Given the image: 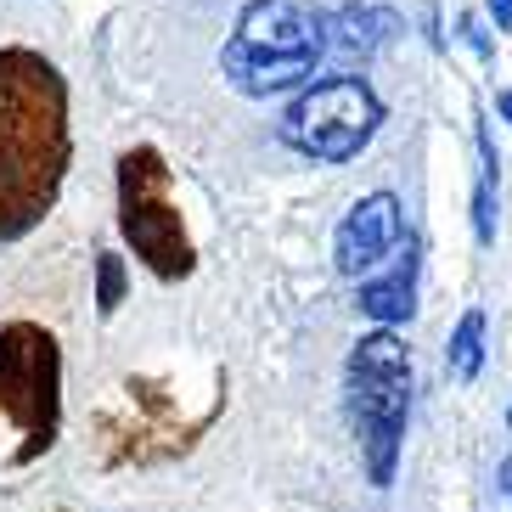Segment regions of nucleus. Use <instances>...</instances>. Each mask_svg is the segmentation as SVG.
Listing matches in <instances>:
<instances>
[{
	"label": "nucleus",
	"mask_w": 512,
	"mask_h": 512,
	"mask_svg": "<svg viewBox=\"0 0 512 512\" xmlns=\"http://www.w3.org/2000/svg\"><path fill=\"white\" fill-rule=\"evenodd\" d=\"M68 85L40 51L0 46V242L29 237L68 181Z\"/></svg>",
	"instance_id": "1"
},
{
	"label": "nucleus",
	"mask_w": 512,
	"mask_h": 512,
	"mask_svg": "<svg viewBox=\"0 0 512 512\" xmlns=\"http://www.w3.org/2000/svg\"><path fill=\"white\" fill-rule=\"evenodd\" d=\"M321 51H327V23L304 12L299 0H248L237 34L220 51V68L242 96H276L316 74Z\"/></svg>",
	"instance_id": "2"
},
{
	"label": "nucleus",
	"mask_w": 512,
	"mask_h": 512,
	"mask_svg": "<svg viewBox=\"0 0 512 512\" xmlns=\"http://www.w3.org/2000/svg\"><path fill=\"white\" fill-rule=\"evenodd\" d=\"M0 428L17 439L12 467H29L62 434V349L40 321L0 327Z\"/></svg>",
	"instance_id": "3"
},
{
	"label": "nucleus",
	"mask_w": 512,
	"mask_h": 512,
	"mask_svg": "<svg viewBox=\"0 0 512 512\" xmlns=\"http://www.w3.org/2000/svg\"><path fill=\"white\" fill-rule=\"evenodd\" d=\"M349 411L372 484H394L400 439H406V411H411V355L394 332H366L349 355Z\"/></svg>",
	"instance_id": "4"
},
{
	"label": "nucleus",
	"mask_w": 512,
	"mask_h": 512,
	"mask_svg": "<svg viewBox=\"0 0 512 512\" xmlns=\"http://www.w3.org/2000/svg\"><path fill=\"white\" fill-rule=\"evenodd\" d=\"M175 169L164 164L158 147H130L119 158V231L124 242L136 248V259L152 276L164 282H181L192 276L197 254L192 237L181 226V209H175Z\"/></svg>",
	"instance_id": "5"
},
{
	"label": "nucleus",
	"mask_w": 512,
	"mask_h": 512,
	"mask_svg": "<svg viewBox=\"0 0 512 512\" xmlns=\"http://www.w3.org/2000/svg\"><path fill=\"white\" fill-rule=\"evenodd\" d=\"M377 124H383L377 91L355 74H338L299 91V102L282 113V141L316 164H349L377 136Z\"/></svg>",
	"instance_id": "6"
},
{
	"label": "nucleus",
	"mask_w": 512,
	"mask_h": 512,
	"mask_svg": "<svg viewBox=\"0 0 512 512\" xmlns=\"http://www.w3.org/2000/svg\"><path fill=\"white\" fill-rule=\"evenodd\" d=\"M226 406V400H220ZM220 406L197 411V417H181L169 406V389L152 383V377H130L124 383V411H107L102 417V456L107 467H124V462H169V456L192 451L197 439L209 434V422L220 417Z\"/></svg>",
	"instance_id": "7"
},
{
	"label": "nucleus",
	"mask_w": 512,
	"mask_h": 512,
	"mask_svg": "<svg viewBox=\"0 0 512 512\" xmlns=\"http://www.w3.org/2000/svg\"><path fill=\"white\" fill-rule=\"evenodd\" d=\"M400 231H406V226H400V197H389V192L361 197V203L349 209V220L338 226V248H332L338 271H344V276H366L377 259L400 242Z\"/></svg>",
	"instance_id": "8"
},
{
	"label": "nucleus",
	"mask_w": 512,
	"mask_h": 512,
	"mask_svg": "<svg viewBox=\"0 0 512 512\" xmlns=\"http://www.w3.org/2000/svg\"><path fill=\"white\" fill-rule=\"evenodd\" d=\"M411 299H417V248L406 254V265H394V276H383V282H361V293H355L361 316H372L383 332H389L394 321H411V310H417Z\"/></svg>",
	"instance_id": "9"
},
{
	"label": "nucleus",
	"mask_w": 512,
	"mask_h": 512,
	"mask_svg": "<svg viewBox=\"0 0 512 512\" xmlns=\"http://www.w3.org/2000/svg\"><path fill=\"white\" fill-rule=\"evenodd\" d=\"M484 366V310H467L462 321H456L451 332V349H445V372L456 377V383H473Z\"/></svg>",
	"instance_id": "10"
},
{
	"label": "nucleus",
	"mask_w": 512,
	"mask_h": 512,
	"mask_svg": "<svg viewBox=\"0 0 512 512\" xmlns=\"http://www.w3.org/2000/svg\"><path fill=\"white\" fill-rule=\"evenodd\" d=\"M124 304V259L119 254H96V310L113 316Z\"/></svg>",
	"instance_id": "11"
},
{
	"label": "nucleus",
	"mask_w": 512,
	"mask_h": 512,
	"mask_svg": "<svg viewBox=\"0 0 512 512\" xmlns=\"http://www.w3.org/2000/svg\"><path fill=\"white\" fill-rule=\"evenodd\" d=\"M473 237H479V248L496 242V181L473 186Z\"/></svg>",
	"instance_id": "12"
},
{
	"label": "nucleus",
	"mask_w": 512,
	"mask_h": 512,
	"mask_svg": "<svg viewBox=\"0 0 512 512\" xmlns=\"http://www.w3.org/2000/svg\"><path fill=\"white\" fill-rule=\"evenodd\" d=\"M462 34H467V46L479 51V57H490V34L479 29V17H462Z\"/></svg>",
	"instance_id": "13"
},
{
	"label": "nucleus",
	"mask_w": 512,
	"mask_h": 512,
	"mask_svg": "<svg viewBox=\"0 0 512 512\" xmlns=\"http://www.w3.org/2000/svg\"><path fill=\"white\" fill-rule=\"evenodd\" d=\"M490 17H496V29H512V0H484Z\"/></svg>",
	"instance_id": "14"
},
{
	"label": "nucleus",
	"mask_w": 512,
	"mask_h": 512,
	"mask_svg": "<svg viewBox=\"0 0 512 512\" xmlns=\"http://www.w3.org/2000/svg\"><path fill=\"white\" fill-rule=\"evenodd\" d=\"M496 107H501V119L512 124V91H501V96H496Z\"/></svg>",
	"instance_id": "15"
},
{
	"label": "nucleus",
	"mask_w": 512,
	"mask_h": 512,
	"mask_svg": "<svg viewBox=\"0 0 512 512\" xmlns=\"http://www.w3.org/2000/svg\"><path fill=\"white\" fill-rule=\"evenodd\" d=\"M501 479H507V496H512V456H507V467H501Z\"/></svg>",
	"instance_id": "16"
},
{
	"label": "nucleus",
	"mask_w": 512,
	"mask_h": 512,
	"mask_svg": "<svg viewBox=\"0 0 512 512\" xmlns=\"http://www.w3.org/2000/svg\"><path fill=\"white\" fill-rule=\"evenodd\" d=\"M507 422H512V411H507Z\"/></svg>",
	"instance_id": "17"
},
{
	"label": "nucleus",
	"mask_w": 512,
	"mask_h": 512,
	"mask_svg": "<svg viewBox=\"0 0 512 512\" xmlns=\"http://www.w3.org/2000/svg\"><path fill=\"white\" fill-rule=\"evenodd\" d=\"M57 512H68V507H57Z\"/></svg>",
	"instance_id": "18"
}]
</instances>
